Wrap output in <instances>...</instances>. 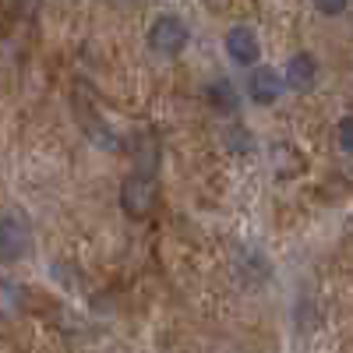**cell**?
<instances>
[{
  "mask_svg": "<svg viewBox=\"0 0 353 353\" xmlns=\"http://www.w3.org/2000/svg\"><path fill=\"white\" fill-rule=\"evenodd\" d=\"M156 198H159V188L149 173H131L128 181L121 184V209L131 216V219H145L152 209H156Z\"/></svg>",
  "mask_w": 353,
  "mask_h": 353,
  "instance_id": "6da1fadb",
  "label": "cell"
},
{
  "mask_svg": "<svg viewBox=\"0 0 353 353\" xmlns=\"http://www.w3.org/2000/svg\"><path fill=\"white\" fill-rule=\"evenodd\" d=\"M188 25L181 18H173V14H163L152 21L149 28V50L159 53V57H181L184 46H188Z\"/></svg>",
  "mask_w": 353,
  "mask_h": 353,
  "instance_id": "7a4b0ae2",
  "label": "cell"
},
{
  "mask_svg": "<svg viewBox=\"0 0 353 353\" xmlns=\"http://www.w3.org/2000/svg\"><path fill=\"white\" fill-rule=\"evenodd\" d=\"M28 254V226L18 216H0V261H18Z\"/></svg>",
  "mask_w": 353,
  "mask_h": 353,
  "instance_id": "3957f363",
  "label": "cell"
},
{
  "mask_svg": "<svg viewBox=\"0 0 353 353\" xmlns=\"http://www.w3.org/2000/svg\"><path fill=\"white\" fill-rule=\"evenodd\" d=\"M226 53H230V61H237V64H258V57H261V46H258V36L251 32L248 25H233L230 32H226Z\"/></svg>",
  "mask_w": 353,
  "mask_h": 353,
  "instance_id": "277c9868",
  "label": "cell"
},
{
  "mask_svg": "<svg viewBox=\"0 0 353 353\" xmlns=\"http://www.w3.org/2000/svg\"><path fill=\"white\" fill-rule=\"evenodd\" d=\"M314 81H318V61L311 53H293L283 74V85L293 88V92H311Z\"/></svg>",
  "mask_w": 353,
  "mask_h": 353,
  "instance_id": "5b68a950",
  "label": "cell"
},
{
  "mask_svg": "<svg viewBox=\"0 0 353 353\" xmlns=\"http://www.w3.org/2000/svg\"><path fill=\"white\" fill-rule=\"evenodd\" d=\"M248 92L258 106H272L283 92V78L272 71V68H254L251 71V81H248Z\"/></svg>",
  "mask_w": 353,
  "mask_h": 353,
  "instance_id": "8992f818",
  "label": "cell"
},
{
  "mask_svg": "<svg viewBox=\"0 0 353 353\" xmlns=\"http://www.w3.org/2000/svg\"><path fill=\"white\" fill-rule=\"evenodd\" d=\"M209 103H212L219 113H233V110H237V88H233L226 78L212 81V85H209Z\"/></svg>",
  "mask_w": 353,
  "mask_h": 353,
  "instance_id": "52a82bcc",
  "label": "cell"
},
{
  "mask_svg": "<svg viewBox=\"0 0 353 353\" xmlns=\"http://www.w3.org/2000/svg\"><path fill=\"white\" fill-rule=\"evenodd\" d=\"M339 149L353 156V117H343L339 121Z\"/></svg>",
  "mask_w": 353,
  "mask_h": 353,
  "instance_id": "ba28073f",
  "label": "cell"
},
{
  "mask_svg": "<svg viewBox=\"0 0 353 353\" xmlns=\"http://www.w3.org/2000/svg\"><path fill=\"white\" fill-rule=\"evenodd\" d=\"M346 4H350V0H314V8H318L321 14H329V18L343 14V11H346Z\"/></svg>",
  "mask_w": 353,
  "mask_h": 353,
  "instance_id": "9c48e42d",
  "label": "cell"
}]
</instances>
